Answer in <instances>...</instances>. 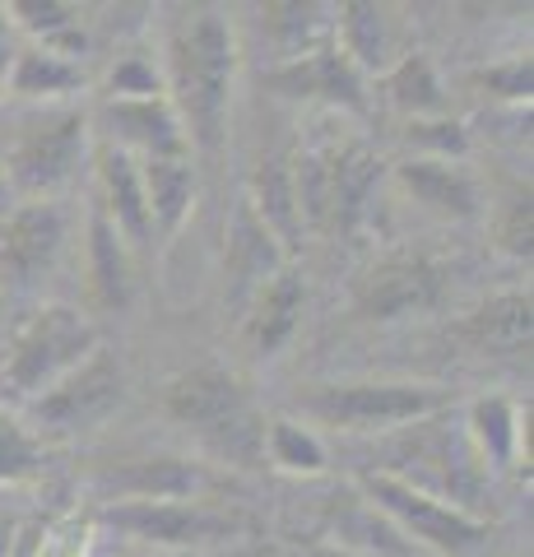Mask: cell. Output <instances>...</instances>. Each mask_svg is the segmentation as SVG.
I'll return each instance as SVG.
<instances>
[{
	"label": "cell",
	"instance_id": "obj_2",
	"mask_svg": "<svg viewBox=\"0 0 534 557\" xmlns=\"http://www.w3.org/2000/svg\"><path fill=\"white\" fill-rule=\"evenodd\" d=\"M163 413L204 456L233 469L265 460V413L256 409L247 381L228 368H186L163 386Z\"/></svg>",
	"mask_w": 534,
	"mask_h": 557
},
{
	"label": "cell",
	"instance_id": "obj_10",
	"mask_svg": "<svg viewBox=\"0 0 534 557\" xmlns=\"http://www.w3.org/2000/svg\"><path fill=\"white\" fill-rule=\"evenodd\" d=\"M71 242V209L61 200H20L0 223V284L38 293L57 274Z\"/></svg>",
	"mask_w": 534,
	"mask_h": 557
},
{
	"label": "cell",
	"instance_id": "obj_6",
	"mask_svg": "<svg viewBox=\"0 0 534 557\" xmlns=\"http://www.w3.org/2000/svg\"><path fill=\"white\" fill-rule=\"evenodd\" d=\"M293 409L302 413V423L331 432L390 437L409 423L451 409V391L433 381H325V386H298Z\"/></svg>",
	"mask_w": 534,
	"mask_h": 557
},
{
	"label": "cell",
	"instance_id": "obj_14",
	"mask_svg": "<svg viewBox=\"0 0 534 557\" xmlns=\"http://www.w3.org/2000/svg\"><path fill=\"white\" fill-rule=\"evenodd\" d=\"M261 89H270L284 102H307V108L368 116V79L358 75V65L344 57L335 42L261 70Z\"/></svg>",
	"mask_w": 534,
	"mask_h": 557
},
{
	"label": "cell",
	"instance_id": "obj_17",
	"mask_svg": "<svg viewBox=\"0 0 534 557\" xmlns=\"http://www.w3.org/2000/svg\"><path fill=\"white\" fill-rule=\"evenodd\" d=\"M395 190L423 214L442 223H474L484 214V186L464 163H437V159H405L390 168Z\"/></svg>",
	"mask_w": 534,
	"mask_h": 557
},
{
	"label": "cell",
	"instance_id": "obj_16",
	"mask_svg": "<svg viewBox=\"0 0 534 557\" xmlns=\"http://www.w3.org/2000/svg\"><path fill=\"white\" fill-rule=\"evenodd\" d=\"M89 126H94L98 145L122 149L135 163L167 159V153H191L167 94L163 98H131V102H98V108H89Z\"/></svg>",
	"mask_w": 534,
	"mask_h": 557
},
{
	"label": "cell",
	"instance_id": "obj_19",
	"mask_svg": "<svg viewBox=\"0 0 534 557\" xmlns=\"http://www.w3.org/2000/svg\"><path fill=\"white\" fill-rule=\"evenodd\" d=\"M460 428L488 474H502L511 465L530 469V405L521 409L507 395H479L464 405Z\"/></svg>",
	"mask_w": 534,
	"mask_h": 557
},
{
	"label": "cell",
	"instance_id": "obj_21",
	"mask_svg": "<svg viewBox=\"0 0 534 557\" xmlns=\"http://www.w3.org/2000/svg\"><path fill=\"white\" fill-rule=\"evenodd\" d=\"M325 534L344 557H423L358 487H344L325 502Z\"/></svg>",
	"mask_w": 534,
	"mask_h": 557
},
{
	"label": "cell",
	"instance_id": "obj_24",
	"mask_svg": "<svg viewBox=\"0 0 534 557\" xmlns=\"http://www.w3.org/2000/svg\"><path fill=\"white\" fill-rule=\"evenodd\" d=\"M145 200H149V223L153 237H177L191 223V209L200 196V168L191 153H167V159H145L140 163Z\"/></svg>",
	"mask_w": 534,
	"mask_h": 557
},
{
	"label": "cell",
	"instance_id": "obj_4",
	"mask_svg": "<svg viewBox=\"0 0 534 557\" xmlns=\"http://www.w3.org/2000/svg\"><path fill=\"white\" fill-rule=\"evenodd\" d=\"M372 474H390L470 516H479V502H488L493 493V474L464 442L460 418H451L446 409L423 418V423L390 432L386 465H372Z\"/></svg>",
	"mask_w": 534,
	"mask_h": 557
},
{
	"label": "cell",
	"instance_id": "obj_32",
	"mask_svg": "<svg viewBox=\"0 0 534 557\" xmlns=\"http://www.w3.org/2000/svg\"><path fill=\"white\" fill-rule=\"evenodd\" d=\"M470 94L488 98L493 108H507V112H521L530 108V94H534V65L530 57H502V61H488V65H474L470 75Z\"/></svg>",
	"mask_w": 534,
	"mask_h": 557
},
{
	"label": "cell",
	"instance_id": "obj_13",
	"mask_svg": "<svg viewBox=\"0 0 534 557\" xmlns=\"http://www.w3.org/2000/svg\"><path fill=\"white\" fill-rule=\"evenodd\" d=\"M446 298V274L419 251H390L358 278L353 311L363 321H409L437 311Z\"/></svg>",
	"mask_w": 534,
	"mask_h": 557
},
{
	"label": "cell",
	"instance_id": "obj_12",
	"mask_svg": "<svg viewBox=\"0 0 534 557\" xmlns=\"http://www.w3.org/2000/svg\"><path fill=\"white\" fill-rule=\"evenodd\" d=\"M94 493L102 502H177V497H214L219 474L214 465L172 450H145V456H122L94 469Z\"/></svg>",
	"mask_w": 534,
	"mask_h": 557
},
{
	"label": "cell",
	"instance_id": "obj_35",
	"mask_svg": "<svg viewBox=\"0 0 534 557\" xmlns=\"http://www.w3.org/2000/svg\"><path fill=\"white\" fill-rule=\"evenodd\" d=\"M493 242L511 260H530L534 251V214H530V182H511V190L493 205Z\"/></svg>",
	"mask_w": 534,
	"mask_h": 557
},
{
	"label": "cell",
	"instance_id": "obj_15",
	"mask_svg": "<svg viewBox=\"0 0 534 557\" xmlns=\"http://www.w3.org/2000/svg\"><path fill=\"white\" fill-rule=\"evenodd\" d=\"M284 265H288L284 242L256 219V209L247 200H237L233 214H228V233H223V307L243 321L251 298Z\"/></svg>",
	"mask_w": 534,
	"mask_h": 557
},
{
	"label": "cell",
	"instance_id": "obj_25",
	"mask_svg": "<svg viewBox=\"0 0 534 557\" xmlns=\"http://www.w3.org/2000/svg\"><path fill=\"white\" fill-rule=\"evenodd\" d=\"M530 330H534V307H530V288H507L493 293L488 302H479L470 317L460 321V335L470 339L479 354H497V358H516L530 354Z\"/></svg>",
	"mask_w": 534,
	"mask_h": 557
},
{
	"label": "cell",
	"instance_id": "obj_23",
	"mask_svg": "<svg viewBox=\"0 0 534 557\" xmlns=\"http://www.w3.org/2000/svg\"><path fill=\"white\" fill-rule=\"evenodd\" d=\"M302 307H307V284H302V274L284 265L280 274L270 278V284L256 293L251 307L243 311V335L251 344V354H261V358H274L280 348L298 335V325H302Z\"/></svg>",
	"mask_w": 534,
	"mask_h": 557
},
{
	"label": "cell",
	"instance_id": "obj_33",
	"mask_svg": "<svg viewBox=\"0 0 534 557\" xmlns=\"http://www.w3.org/2000/svg\"><path fill=\"white\" fill-rule=\"evenodd\" d=\"M400 145L409 149V159L464 163V153H470V131H464L456 116H423V121H405Z\"/></svg>",
	"mask_w": 534,
	"mask_h": 557
},
{
	"label": "cell",
	"instance_id": "obj_39",
	"mask_svg": "<svg viewBox=\"0 0 534 557\" xmlns=\"http://www.w3.org/2000/svg\"><path fill=\"white\" fill-rule=\"evenodd\" d=\"M5 200H14V196H10V186H5V172H0V209H5Z\"/></svg>",
	"mask_w": 534,
	"mask_h": 557
},
{
	"label": "cell",
	"instance_id": "obj_34",
	"mask_svg": "<svg viewBox=\"0 0 534 557\" xmlns=\"http://www.w3.org/2000/svg\"><path fill=\"white\" fill-rule=\"evenodd\" d=\"M47 465L42 442L28 432V423L14 409L0 405V483H28Z\"/></svg>",
	"mask_w": 534,
	"mask_h": 557
},
{
	"label": "cell",
	"instance_id": "obj_40",
	"mask_svg": "<svg viewBox=\"0 0 534 557\" xmlns=\"http://www.w3.org/2000/svg\"><path fill=\"white\" fill-rule=\"evenodd\" d=\"M153 557H167V553H153Z\"/></svg>",
	"mask_w": 534,
	"mask_h": 557
},
{
	"label": "cell",
	"instance_id": "obj_1",
	"mask_svg": "<svg viewBox=\"0 0 534 557\" xmlns=\"http://www.w3.org/2000/svg\"><path fill=\"white\" fill-rule=\"evenodd\" d=\"M163 89L196 163H219L237 89V33L214 5H177L163 33Z\"/></svg>",
	"mask_w": 534,
	"mask_h": 557
},
{
	"label": "cell",
	"instance_id": "obj_7",
	"mask_svg": "<svg viewBox=\"0 0 534 557\" xmlns=\"http://www.w3.org/2000/svg\"><path fill=\"white\" fill-rule=\"evenodd\" d=\"M98 344H102L98 325L84 317L79 307L47 302L33 311L28 325L14 335L5 368H0V386H10L14 399H28L33 405V399L47 395L61 376H71Z\"/></svg>",
	"mask_w": 534,
	"mask_h": 557
},
{
	"label": "cell",
	"instance_id": "obj_27",
	"mask_svg": "<svg viewBox=\"0 0 534 557\" xmlns=\"http://www.w3.org/2000/svg\"><path fill=\"white\" fill-rule=\"evenodd\" d=\"M265 42L274 51L270 65L307 57L325 42H335V5H316V0H274L261 10Z\"/></svg>",
	"mask_w": 534,
	"mask_h": 557
},
{
	"label": "cell",
	"instance_id": "obj_31",
	"mask_svg": "<svg viewBox=\"0 0 534 557\" xmlns=\"http://www.w3.org/2000/svg\"><path fill=\"white\" fill-rule=\"evenodd\" d=\"M163 61L149 47H122L112 51L108 70L98 79V102H131V98H163Z\"/></svg>",
	"mask_w": 534,
	"mask_h": 557
},
{
	"label": "cell",
	"instance_id": "obj_22",
	"mask_svg": "<svg viewBox=\"0 0 534 557\" xmlns=\"http://www.w3.org/2000/svg\"><path fill=\"white\" fill-rule=\"evenodd\" d=\"M335 47L358 65V75H376L405 57L400 47V28H395L386 5H372V0H344L335 5Z\"/></svg>",
	"mask_w": 534,
	"mask_h": 557
},
{
	"label": "cell",
	"instance_id": "obj_26",
	"mask_svg": "<svg viewBox=\"0 0 534 557\" xmlns=\"http://www.w3.org/2000/svg\"><path fill=\"white\" fill-rule=\"evenodd\" d=\"M84 274H89V298L102 311H122L135 293V274H131V251L116 237L108 219L89 209V233H84Z\"/></svg>",
	"mask_w": 534,
	"mask_h": 557
},
{
	"label": "cell",
	"instance_id": "obj_8",
	"mask_svg": "<svg viewBox=\"0 0 534 557\" xmlns=\"http://www.w3.org/2000/svg\"><path fill=\"white\" fill-rule=\"evenodd\" d=\"M94 525H108L135 548L177 557L186 548L228 544L247 530V520L219 507L214 497H177V502H102Z\"/></svg>",
	"mask_w": 534,
	"mask_h": 557
},
{
	"label": "cell",
	"instance_id": "obj_29",
	"mask_svg": "<svg viewBox=\"0 0 534 557\" xmlns=\"http://www.w3.org/2000/svg\"><path fill=\"white\" fill-rule=\"evenodd\" d=\"M382 98L390 102L405 121H423V116H446V84L437 75V65L423 51H405L382 79Z\"/></svg>",
	"mask_w": 534,
	"mask_h": 557
},
{
	"label": "cell",
	"instance_id": "obj_37",
	"mask_svg": "<svg viewBox=\"0 0 534 557\" xmlns=\"http://www.w3.org/2000/svg\"><path fill=\"white\" fill-rule=\"evenodd\" d=\"M94 516H61L38 534L33 557H94Z\"/></svg>",
	"mask_w": 534,
	"mask_h": 557
},
{
	"label": "cell",
	"instance_id": "obj_9",
	"mask_svg": "<svg viewBox=\"0 0 534 557\" xmlns=\"http://www.w3.org/2000/svg\"><path fill=\"white\" fill-rule=\"evenodd\" d=\"M353 487L423 557H474L493 539V525H488L484 516H470V511H460V507H446V502L427 497V493H419V487H409V483L390 479V474L358 469Z\"/></svg>",
	"mask_w": 534,
	"mask_h": 557
},
{
	"label": "cell",
	"instance_id": "obj_30",
	"mask_svg": "<svg viewBox=\"0 0 534 557\" xmlns=\"http://www.w3.org/2000/svg\"><path fill=\"white\" fill-rule=\"evenodd\" d=\"M265 460L293 479H321L331 469V450H325L321 432L312 423L280 413V418H265Z\"/></svg>",
	"mask_w": 534,
	"mask_h": 557
},
{
	"label": "cell",
	"instance_id": "obj_18",
	"mask_svg": "<svg viewBox=\"0 0 534 557\" xmlns=\"http://www.w3.org/2000/svg\"><path fill=\"white\" fill-rule=\"evenodd\" d=\"M94 177H98V214L112 223L116 237L126 242V251H149L153 242V223H149V200H145V182H140V163L131 153L98 145L94 139Z\"/></svg>",
	"mask_w": 534,
	"mask_h": 557
},
{
	"label": "cell",
	"instance_id": "obj_20",
	"mask_svg": "<svg viewBox=\"0 0 534 557\" xmlns=\"http://www.w3.org/2000/svg\"><path fill=\"white\" fill-rule=\"evenodd\" d=\"M84 89H89V75H84L79 61L38 42H24L10 51L0 94H10L20 108H51V102H75Z\"/></svg>",
	"mask_w": 534,
	"mask_h": 557
},
{
	"label": "cell",
	"instance_id": "obj_11",
	"mask_svg": "<svg viewBox=\"0 0 534 557\" xmlns=\"http://www.w3.org/2000/svg\"><path fill=\"white\" fill-rule=\"evenodd\" d=\"M126 405V368L112 348H94L71 376H61L47 395L33 399V418L51 432H89Z\"/></svg>",
	"mask_w": 534,
	"mask_h": 557
},
{
	"label": "cell",
	"instance_id": "obj_3",
	"mask_svg": "<svg viewBox=\"0 0 534 557\" xmlns=\"http://www.w3.org/2000/svg\"><path fill=\"white\" fill-rule=\"evenodd\" d=\"M89 159L94 126L79 102L20 108L0 121V172L14 200H61Z\"/></svg>",
	"mask_w": 534,
	"mask_h": 557
},
{
	"label": "cell",
	"instance_id": "obj_5",
	"mask_svg": "<svg viewBox=\"0 0 534 557\" xmlns=\"http://www.w3.org/2000/svg\"><path fill=\"white\" fill-rule=\"evenodd\" d=\"M386 182V163L363 139H325L293 159V186H298V214L312 228L331 233H363L376 196Z\"/></svg>",
	"mask_w": 534,
	"mask_h": 557
},
{
	"label": "cell",
	"instance_id": "obj_38",
	"mask_svg": "<svg viewBox=\"0 0 534 557\" xmlns=\"http://www.w3.org/2000/svg\"><path fill=\"white\" fill-rule=\"evenodd\" d=\"M10 51H14L10 42H0V89H5V65H10Z\"/></svg>",
	"mask_w": 534,
	"mask_h": 557
},
{
	"label": "cell",
	"instance_id": "obj_28",
	"mask_svg": "<svg viewBox=\"0 0 534 557\" xmlns=\"http://www.w3.org/2000/svg\"><path fill=\"white\" fill-rule=\"evenodd\" d=\"M243 200L256 209V219L284 242V251H293V242H298V233H302L298 186H293V159H261L256 163Z\"/></svg>",
	"mask_w": 534,
	"mask_h": 557
},
{
	"label": "cell",
	"instance_id": "obj_36",
	"mask_svg": "<svg viewBox=\"0 0 534 557\" xmlns=\"http://www.w3.org/2000/svg\"><path fill=\"white\" fill-rule=\"evenodd\" d=\"M0 10H5V28H20L28 42H47L57 33L84 24V10L65 5V0H10Z\"/></svg>",
	"mask_w": 534,
	"mask_h": 557
}]
</instances>
